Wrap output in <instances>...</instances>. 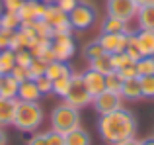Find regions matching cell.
<instances>
[{
    "label": "cell",
    "mask_w": 154,
    "mask_h": 145,
    "mask_svg": "<svg viewBox=\"0 0 154 145\" xmlns=\"http://www.w3.org/2000/svg\"><path fill=\"white\" fill-rule=\"evenodd\" d=\"M57 6L60 8L63 12H70V10H74L76 6H78V0H57Z\"/></svg>",
    "instance_id": "cell-40"
},
{
    "label": "cell",
    "mask_w": 154,
    "mask_h": 145,
    "mask_svg": "<svg viewBox=\"0 0 154 145\" xmlns=\"http://www.w3.org/2000/svg\"><path fill=\"white\" fill-rule=\"evenodd\" d=\"M64 143L66 145H92V137L86 130L74 127L72 131H68V134L64 135Z\"/></svg>",
    "instance_id": "cell-21"
},
{
    "label": "cell",
    "mask_w": 154,
    "mask_h": 145,
    "mask_svg": "<svg viewBox=\"0 0 154 145\" xmlns=\"http://www.w3.org/2000/svg\"><path fill=\"white\" fill-rule=\"evenodd\" d=\"M43 124V108L39 102H22L18 100L14 127L20 131H35Z\"/></svg>",
    "instance_id": "cell-2"
},
{
    "label": "cell",
    "mask_w": 154,
    "mask_h": 145,
    "mask_svg": "<svg viewBox=\"0 0 154 145\" xmlns=\"http://www.w3.org/2000/svg\"><path fill=\"white\" fill-rule=\"evenodd\" d=\"M8 137H6V131H4V127H0V145H6Z\"/></svg>",
    "instance_id": "cell-43"
},
{
    "label": "cell",
    "mask_w": 154,
    "mask_h": 145,
    "mask_svg": "<svg viewBox=\"0 0 154 145\" xmlns=\"http://www.w3.org/2000/svg\"><path fill=\"white\" fill-rule=\"evenodd\" d=\"M140 90H143V98H154V75L139 76Z\"/></svg>",
    "instance_id": "cell-30"
},
{
    "label": "cell",
    "mask_w": 154,
    "mask_h": 145,
    "mask_svg": "<svg viewBox=\"0 0 154 145\" xmlns=\"http://www.w3.org/2000/svg\"><path fill=\"white\" fill-rule=\"evenodd\" d=\"M103 53L105 51H103L102 43H100V39H94V41H90V43L84 45V57H86L88 61H92V59L100 57V55H103Z\"/></svg>",
    "instance_id": "cell-27"
},
{
    "label": "cell",
    "mask_w": 154,
    "mask_h": 145,
    "mask_svg": "<svg viewBox=\"0 0 154 145\" xmlns=\"http://www.w3.org/2000/svg\"><path fill=\"white\" fill-rule=\"evenodd\" d=\"M64 102L70 104L74 108H86L92 104V94L88 92L86 84L82 80V72H74L72 71V76H70V86H68V92L64 96Z\"/></svg>",
    "instance_id": "cell-4"
},
{
    "label": "cell",
    "mask_w": 154,
    "mask_h": 145,
    "mask_svg": "<svg viewBox=\"0 0 154 145\" xmlns=\"http://www.w3.org/2000/svg\"><path fill=\"white\" fill-rule=\"evenodd\" d=\"M0 27L2 30H8V31H16L22 27V22H20V16L18 12H6L4 10L0 14Z\"/></svg>",
    "instance_id": "cell-23"
},
{
    "label": "cell",
    "mask_w": 154,
    "mask_h": 145,
    "mask_svg": "<svg viewBox=\"0 0 154 145\" xmlns=\"http://www.w3.org/2000/svg\"><path fill=\"white\" fill-rule=\"evenodd\" d=\"M16 108H18V98H2L0 96V127L14 126Z\"/></svg>",
    "instance_id": "cell-13"
},
{
    "label": "cell",
    "mask_w": 154,
    "mask_h": 145,
    "mask_svg": "<svg viewBox=\"0 0 154 145\" xmlns=\"http://www.w3.org/2000/svg\"><path fill=\"white\" fill-rule=\"evenodd\" d=\"M0 2H2V10H6V12H18L23 0H0Z\"/></svg>",
    "instance_id": "cell-39"
},
{
    "label": "cell",
    "mask_w": 154,
    "mask_h": 145,
    "mask_svg": "<svg viewBox=\"0 0 154 145\" xmlns=\"http://www.w3.org/2000/svg\"><path fill=\"white\" fill-rule=\"evenodd\" d=\"M43 14H45V4L41 0H23L18 10L22 26H31L37 20H43Z\"/></svg>",
    "instance_id": "cell-9"
},
{
    "label": "cell",
    "mask_w": 154,
    "mask_h": 145,
    "mask_svg": "<svg viewBox=\"0 0 154 145\" xmlns=\"http://www.w3.org/2000/svg\"><path fill=\"white\" fill-rule=\"evenodd\" d=\"M70 76L72 75H66V76H60V79L53 80V94H57L59 98H64L68 92V86H70Z\"/></svg>",
    "instance_id": "cell-26"
},
{
    "label": "cell",
    "mask_w": 154,
    "mask_h": 145,
    "mask_svg": "<svg viewBox=\"0 0 154 145\" xmlns=\"http://www.w3.org/2000/svg\"><path fill=\"white\" fill-rule=\"evenodd\" d=\"M45 139H47V145H66L64 143V134H59L55 130L45 131Z\"/></svg>",
    "instance_id": "cell-35"
},
{
    "label": "cell",
    "mask_w": 154,
    "mask_h": 145,
    "mask_svg": "<svg viewBox=\"0 0 154 145\" xmlns=\"http://www.w3.org/2000/svg\"><path fill=\"white\" fill-rule=\"evenodd\" d=\"M96 18H98V12L94 10V6H88V4L78 2V6L74 10L68 12V22H70L72 30H88V27L94 26Z\"/></svg>",
    "instance_id": "cell-5"
},
{
    "label": "cell",
    "mask_w": 154,
    "mask_h": 145,
    "mask_svg": "<svg viewBox=\"0 0 154 145\" xmlns=\"http://www.w3.org/2000/svg\"><path fill=\"white\" fill-rule=\"evenodd\" d=\"M12 34H14V31H8V30H2V27H0V51L2 49H10Z\"/></svg>",
    "instance_id": "cell-38"
},
{
    "label": "cell",
    "mask_w": 154,
    "mask_h": 145,
    "mask_svg": "<svg viewBox=\"0 0 154 145\" xmlns=\"http://www.w3.org/2000/svg\"><path fill=\"white\" fill-rule=\"evenodd\" d=\"M133 34V31H131ZM131 34H102L100 35V43H102L105 53H123L127 49V43H129V35Z\"/></svg>",
    "instance_id": "cell-10"
},
{
    "label": "cell",
    "mask_w": 154,
    "mask_h": 145,
    "mask_svg": "<svg viewBox=\"0 0 154 145\" xmlns=\"http://www.w3.org/2000/svg\"><path fill=\"white\" fill-rule=\"evenodd\" d=\"M125 53H127L135 63L139 61L140 57H143V53H140V49H139V43H137V37H135V31L129 35V43H127V49H125Z\"/></svg>",
    "instance_id": "cell-31"
},
{
    "label": "cell",
    "mask_w": 154,
    "mask_h": 145,
    "mask_svg": "<svg viewBox=\"0 0 154 145\" xmlns=\"http://www.w3.org/2000/svg\"><path fill=\"white\" fill-rule=\"evenodd\" d=\"M152 135H154V134H152Z\"/></svg>",
    "instance_id": "cell-48"
},
{
    "label": "cell",
    "mask_w": 154,
    "mask_h": 145,
    "mask_svg": "<svg viewBox=\"0 0 154 145\" xmlns=\"http://www.w3.org/2000/svg\"><path fill=\"white\" fill-rule=\"evenodd\" d=\"M92 106H94V110L98 112L100 116L111 114V112L123 108V96H121L119 92L103 90V92H100L98 96H94V98H92Z\"/></svg>",
    "instance_id": "cell-6"
},
{
    "label": "cell",
    "mask_w": 154,
    "mask_h": 145,
    "mask_svg": "<svg viewBox=\"0 0 154 145\" xmlns=\"http://www.w3.org/2000/svg\"><path fill=\"white\" fill-rule=\"evenodd\" d=\"M137 12H139L137 0H107V16H115L123 22H131L135 20Z\"/></svg>",
    "instance_id": "cell-7"
},
{
    "label": "cell",
    "mask_w": 154,
    "mask_h": 145,
    "mask_svg": "<svg viewBox=\"0 0 154 145\" xmlns=\"http://www.w3.org/2000/svg\"><path fill=\"white\" fill-rule=\"evenodd\" d=\"M88 63H90L88 69H94V71L102 72V75H109L111 71H115V69H113V57H111V53H103V55H100V57L92 59V61H88Z\"/></svg>",
    "instance_id": "cell-20"
},
{
    "label": "cell",
    "mask_w": 154,
    "mask_h": 145,
    "mask_svg": "<svg viewBox=\"0 0 154 145\" xmlns=\"http://www.w3.org/2000/svg\"><path fill=\"white\" fill-rule=\"evenodd\" d=\"M43 22L51 27V34H53V30H57V27L64 26V24H70V22H68V14H66V12H63L57 4H45Z\"/></svg>",
    "instance_id": "cell-11"
},
{
    "label": "cell",
    "mask_w": 154,
    "mask_h": 145,
    "mask_svg": "<svg viewBox=\"0 0 154 145\" xmlns=\"http://www.w3.org/2000/svg\"><path fill=\"white\" fill-rule=\"evenodd\" d=\"M117 72L121 75V79H123V80L139 79V72H137V65H135V63H133V65H129V67H123V69H119Z\"/></svg>",
    "instance_id": "cell-36"
},
{
    "label": "cell",
    "mask_w": 154,
    "mask_h": 145,
    "mask_svg": "<svg viewBox=\"0 0 154 145\" xmlns=\"http://www.w3.org/2000/svg\"><path fill=\"white\" fill-rule=\"evenodd\" d=\"M74 127H80V110L63 102L51 112V130L66 135Z\"/></svg>",
    "instance_id": "cell-3"
},
{
    "label": "cell",
    "mask_w": 154,
    "mask_h": 145,
    "mask_svg": "<svg viewBox=\"0 0 154 145\" xmlns=\"http://www.w3.org/2000/svg\"><path fill=\"white\" fill-rule=\"evenodd\" d=\"M39 98H41V92H39V88H37L33 79H27L23 82H20L18 100H22V102H37Z\"/></svg>",
    "instance_id": "cell-15"
},
{
    "label": "cell",
    "mask_w": 154,
    "mask_h": 145,
    "mask_svg": "<svg viewBox=\"0 0 154 145\" xmlns=\"http://www.w3.org/2000/svg\"><path fill=\"white\" fill-rule=\"evenodd\" d=\"M111 57H113V69H115V71H119V69H123V67H129V65L135 63L127 53H125V51H123V53H113Z\"/></svg>",
    "instance_id": "cell-32"
},
{
    "label": "cell",
    "mask_w": 154,
    "mask_h": 145,
    "mask_svg": "<svg viewBox=\"0 0 154 145\" xmlns=\"http://www.w3.org/2000/svg\"><path fill=\"white\" fill-rule=\"evenodd\" d=\"M137 130H139V122L135 114L127 108H119L111 114H103L98 120L100 137L107 145H117L129 137H137Z\"/></svg>",
    "instance_id": "cell-1"
},
{
    "label": "cell",
    "mask_w": 154,
    "mask_h": 145,
    "mask_svg": "<svg viewBox=\"0 0 154 145\" xmlns=\"http://www.w3.org/2000/svg\"><path fill=\"white\" fill-rule=\"evenodd\" d=\"M47 65H49V63H47V61H43L41 57H33L31 65L27 67V71H29V79H37V76L45 75Z\"/></svg>",
    "instance_id": "cell-28"
},
{
    "label": "cell",
    "mask_w": 154,
    "mask_h": 145,
    "mask_svg": "<svg viewBox=\"0 0 154 145\" xmlns=\"http://www.w3.org/2000/svg\"><path fill=\"white\" fill-rule=\"evenodd\" d=\"M135 65H137V72H139V76L154 75V57H140Z\"/></svg>",
    "instance_id": "cell-29"
},
{
    "label": "cell",
    "mask_w": 154,
    "mask_h": 145,
    "mask_svg": "<svg viewBox=\"0 0 154 145\" xmlns=\"http://www.w3.org/2000/svg\"><path fill=\"white\" fill-rule=\"evenodd\" d=\"M43 4H57V0H41Z\"/></svg>",
    "instance_id": "cell-46"
},
{
    "label": "cell",
    "mask_w": 154,
    "mask_h": 145,
    "mask_svg": "<svg viewBox=\"0 0 154 145\" xmlns=\"http://www.w3.org/2000/svg\"><path fill=\"white\" fill-rule=\"evenodd\" d=\"M10 75L14 76L18 82H23V80L29 79V71H27V67H20V65H16V67H14V71H12Z\"/></svg>",
    "instance_id": "cell-37"
},
{
    "label": "cell",
    "mask_w": 154,
    "mask_h": 145,
    "mask_svg": "<svg viewBox=\"0 0 154 145\" xmlns=\"http://www.w3.org/2000/svg\"><path fill=\"white\" fill-rule=\"evenodd\" d=\"M20 82L12 75H0V96L2 98H18Z\"/></svg>",
    "instance_id": "cell-18"
},
{
    "label": "cell",
    "mask_w": 154,
    "mask_h": 145,
    "mask_svg": "<svg viewBox=\"0 0 154 145\" xmlns=\"http://www.w3.org/2000/svg\"><path fill=\"white\" fill-rule=\"evenodd\" d=\"M27 145H47L45 134H33L29 139H27Z\"/></svg>",
    "instance_id": "cell-41"
},
{
    "label": "cell",
    "mask_w": 154,
    "mask_h": 145,
    "mask_svg": "<svg viewBox=\"0 0 154 145\" xmlns=\"http://www.w3.org/2000/svg\"><path fill=\"white\" fill-rule=\"evenodd\" d=\"M139 30H152L154 31V4L139 6V12L135 16Z\"/></svg>",
    "instance_id": "cell-16"
},
{
    "label": "cell",
    "mask_w": 154,
    "mask_h": 145,
    "mask_svg": "<svg viewBox=\"0 0 154 145\" xmlns=\"http://www.w3.org/2000/svg\"><path fill=\"white\" fill-rule=\"evenodd\" d=\"M82 80H84V84H86L88 92L92 94V98L105 90V75H102V72H98L94 69L84 71L82 72Z\"/></svg>",
    "instance_id": "cell-12"
},
{
    "label": "cell",
    "mask_w": 154,
    "mask_h": 145,
    "mask_svg": "<svg viewBox=\"0 0 154 145\" xmlns=\"http://www.w3.org/2000/svg\"><path fill=\"white\" fill-rule=\"evenodd\" d=\"M14 53H16V65L20 67H29L33 61V55L29 53V49H18Z\"/></svg>",
    "instance_id": "cell-34"
},
{
    "label": "cell",
    "mask_w": 154,
    "mask_h": 145,
    "mask_svg": "<svg viewBox=\"0 0 154 145\" xmlns=\"http://www.w3.org/2000/svg\"><path fill=\"white\" fill-rule=\"evenodd\" d=\"M117 145H140V139L129 137V139H125V141H121V143H117Z\"/></svg>",
    "instance_id": "cell-42"
},
{
    "label": "cell",
    "mask_w": 154,
    "mask_h": 145,
    "mask_svg": "<svg viewBox=\"0 0 154 145\" xmlns=\"http://www.w3.org/2000/svg\"><path fill=\"white\" fill-rule=\"evenodd\" d=\"M140 145H154V135H150V137H144V139H140Z\"/></svg>",
    "instance_id": "cell-44"
},
{
    "label": "cell",
    "mask_w": 154,
    "mask_h": 145,
    "mask_svg": "<svg viewBox=\"0 0 154 145\" xmlns=\"http://www.w3.org/2000/svg\"><path fill=\"white\" fill-rule=\"evenodd\" d=\"M139 49L143 57H154V31L152 30H137L135 31Z\"/></svg>",
    "instance_id": "cell-14"
},
{
    "label": "cell",
    "mask_w": 154,
    "mask_h": 145,
    "mask_svg": "<svg viewBox=\"0 0 154 145\" xmlns=\"http://www.w3.org/2000/svg\"><path fill=\"white\" fill-rule=\"evenodd\" d=\"M121 96H123V100H140V98H143V90H140L139 79L123 80V86H121Z\"/></svg>",
    "instance_id": "cell-19"
},
{
    "label": "cell",
    "mask_w": 154,
    "mask_h": 145,
    "mask_svg": "<svg viewBox=\"0 0 154 145\" xmlns=\"http://www.w3.org/2000/svg\"><path fill=\"white\" fill-rule=\"evenodd\" d=\"M45 75L49 76L51 80H57V79H60V76H66V75H72V69L66 65V61H51L49 65H47V71H45Z\"/></svg>",
    "instance_id": "cell-22"
},
{
    "label": "cell",
    "mask_w": 154,
    "mask_h": 145,
    "mask_svg": "<svg viewBox=\"0 0 154 145\" xmlns=\"http://www.w3.org/2000/svg\"><path fill=\"white\" fill-rule=\"evenodd\" d=\"M51 51H53L57 61H68L76 51V43L72 39V34L53 35L51 37Z\"/></svg>",
    "instance_id": "cell-8"
},
{
    "label": "cell",
    "mask_w": 154,
    "mask_h": 145,
    "mask_svg": "<svg viewBox=\"0 0 154 145\" xmlns=\"http://www.w3.org/2000/svg\"><path fill=\"white\" fill-rule=\"evenodd\" d=\"M121 86H123V79H121V75L117 71H111L109 75H105V90L121 94Z\"/></svg>",
    "instance_id": "cell-25"
},
{
    "label": "cell",
    "mask_w": 154,
    "mask_h": 145,
    "mask_svg": "<svg viewBox=\"0 0 154 145\" xmlns=\"http://www.w3.org/2000/svg\"><path fill=\"white\" fill-rule=\"evenodd\" d=\"M102 34H131L129 22L115 18V16H107L102 24Z\"/></svg>",
    "instance_id": "cell-17"
},
{
    "label": "cell",
    "mask_w": 154,
    "mask_h": 145,
    "mask_svg": "<svg viewBox=\"0 0 154 145\" xmlns=\"http://www.w3.org/2000/svg\"><path fill=\"white\" fill-rule=\"evenodd\" d=\"M0 14H2V2H0Z\"/></svg>",
    "instance_id": "cell-47"
},
{
    "label": "cell",
    "mask_w": 154,
    "mask_h": 145,
    "mask_svg": "<svg viewBox=\"0 0 154 145\" xmlns=\"http://www.w3.org/2000/svg\"><path fill=\"white\" fill-rule=\"evenodd\" d=\"M16 67V53L12 49L0 51V75H10Z\"/></svg>",
    "instance_id": "cell-24"
},
{
    "label": "cell",
    "mask_w": 154,
    "mask_h": 145,
    "mask_svg": "<svg viewBox=\"0 0 154 145\" xmlns=\"http://www.w3.org/2000/svg\"><path fill=\"white\" fill-rule=\"evenodd\" d=\"M139 6H146V4H154V0H137Z\"/></svg>",
    "instance_id": "cell-45"
},
{
    "label": "cell",
    "mask_w": 154,
    "mask_h": 145,
    "mask_svg": "<svg viewBox=\"0 0 154 145\" xmlns=\"http://www.w3.org/2000/svg\"><path fill=\"white\" fill-rule=\"evenodd\" d=\"M33 80H35V84H37L41 96H45V94H49V92H53V80H51L47 75H41V76H37V79H33Z\"/></svg>",
    "instance_id": "cell-33"
}]
</instances>
